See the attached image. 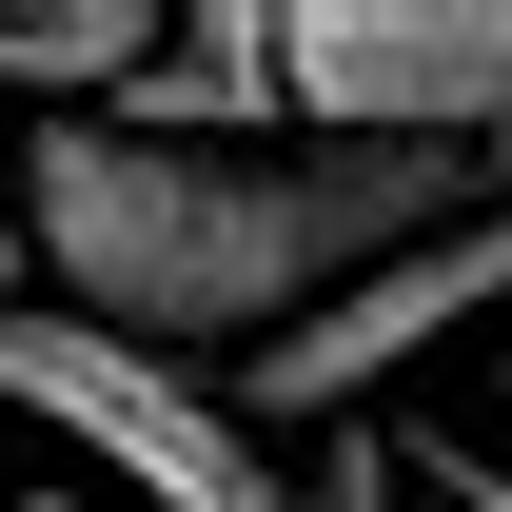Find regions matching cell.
Wrapping results in <instances>:
<instances>
[{
  "label": "cell",
  "mask_w": 512,
  "mask_h": 512,
  "mask_svg": "<svg viewBox=\"0 0 512 512\" xmlns=\"http://www.w3.org/2000/svg\"><path fill=\"white\" fill-rule=\"evenodd\" d=\"M0 197H20V296L79 335H119L158 375L197 355H276L316 335L375 256H414L434 217H473V158H414V138H138V119H20L0 138Z\"/></svg>",
  "instance_id": "obj_1"
},
{
  "label": "cell",
  "mask_w": 512,
  "mask_h": 512,
  "mask_svg": "<svg viewBox=\"0 0 512 512\" xmlns=\"http://www.w3.org/2000/svg\"><path fill=\"white\" fill-rule=\"evenodd\" d=\"M276 119L296 138H414L512 158V0H276Z\"/></svg>",
  "instance_id": "obj_2"
},
{
  "label": "cell",
  "mask_w": 512,
  "mask_h": 512,
  "mask_svg": "<svg viewBox=\"0 0 512 512\" xmlns=\"http://www.w3.org/2000/svg\"><path fill=\"white\" fill-rule=\"evenodd\" d=\"M119 119H138V138H296V119H276V0L158 20V79H138Z\"/></svg>",
  "instance_id": "obj_3"
},
{
  "label": "cell",
  "mask_w": 512,
  "mask_h": 512,
  "mask_svg": "<svg viewBox=\"0 0 512 512\" xmlns=\"http://www.w3.org/2000/svg\"><path fill=\"white\" fill-rule=\"evenodd\" d=\"M434 493L453 512H512V453H434Z\"/></svg>",
  "instance_id": "obj_4"
},
{
  "label": "cell",
  "mask_w": 512,
  "mask_h": 512,
  "mask_svg": "<svg viewBox=\"0 0 512 512\" xmlns=\"http://www.w3.org/2000/svg\"><path fill=\"white\" fill-rule=\"evenodd\" d=\"M0 512H79V493H0Z\"/></svg>",
  "instance_id": "obj_5"
}]
</instances>
